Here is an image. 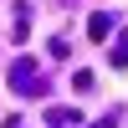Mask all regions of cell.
I'll list each match as a JSON object with an SVG mask.
<instances>
[{
	"label": "cell",
	"mask_w": 128,
	"mask_h": 128,
	"mask_svg": "<svg viewBox=\"0 0 128 128\" xmlns=\"http://www.w3.org/2000/svg\"><path fill=\"white\" fill-rule=\"evenodd\" d=\"M31 82H36V62H31V56H20L16 67H10V87H16L20 98H31Z\"/></svg>",
	"instance_id": "obj_1"
},
{
	"label": "cell",
	"mask_w": 128,
	"mask_h": 128,
	"mask_svg": "<svg viewBox=\"0 0 128 128\" xmlns=\"http://www.w3.org/2000/svg\"><path fill=\"white\" fill-rule=\"evenodd\" d=\"M108 62H113V67H128V31H123L118 41H113V51H108Z\"/></svg>",
	"instance_id": "obj_2"
}]
</instances>
